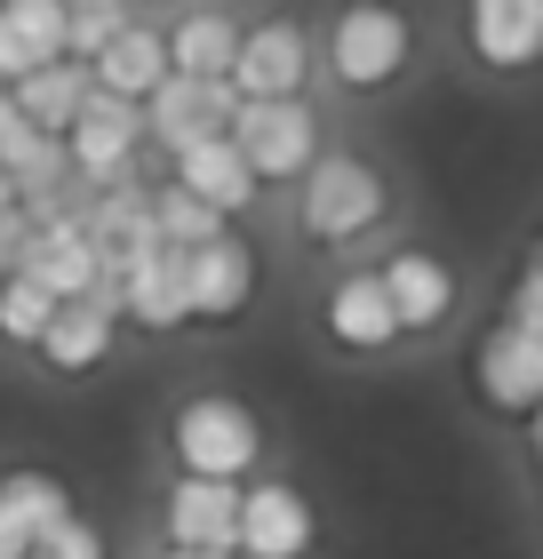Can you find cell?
<instances>
[{
  "label": "cell",
  "instance_id": "obj_34",
  "mask_svg": "<svg viewBox=\"0 0 543 559\" xmlns=\"http://www.w3.org/2000/svg\"><path fill=\"white\" fill-rule=\"evenodd\" d=\"M0 209H16V176L9 168H0Z\"/></svg>",
  "mask_w": 543,
  "mask_h": 559
},
{
  "label": "cell",
  "instance_id": "obj_28",
  "mask_svg": "<svg viewBox=\"0 0 543 559\" xmlns=\"http://www.w3.org/2000/svg\"><path fill=\"white\" fill-rule=\"evenodd\" d=\"M24 559H105V527L81 520V512H64L57 527H40V536L24 544Z\"/></svg>",
  "mask_w": 543,
  "mask_h": 559
},
{
  "label": "cell",
  "instance_id": "obj_7",
  "mask_svg": "<svg viewBox=\"0 0 543 559\" xmlns=\"http://www.w3.org/2000/svg\"><path fill=\"white\" fill-rule=\"evenodd\" d=\"M144 144H152V136H144V105L88 88V105L72 112V129H64V160H72V176H81V185H105V176L137 168Z\"/></svg>",
  "mask_w": 543,
  "mask_h": 559
},
{
  "label": "cell",
  "instance_id": "obj_19",
  "mask_svg": "<svg viewBox=\"0 0 543 559\" xmlns=\"http://www.w3.org/2000/svg\"><path fill=\"white\" fill-rule=\"evenodd\" d=\"M88 72H96V88H105V96L144 105V96L168 81V33H161V24H144V16H128L120 33L88 57Z\"/></svg>",
  "mask_w": 543,
  "mask_h": 559
},
{
  "label": "cell",
  "instance_id": "obj_24",
  "mask_svg": "<svg viewBox=\"0 0 543 559\" xmlns=\"http://www.w3.org/2000/svg\"><path fill=\"white\" fill-rule=\"evenodd\" d=\"M64 512H72V488H64L57 472H40V464H16L9 479H0V520H9L24 544H33L40 527H57Z\"/></svg>",
  "mask_w": 543,
  "mask_h": 559
},
{
  "label": "cell",
  "instance_id": "obj_31",
  "mask_svg": "<svg viewBox=\"0 0 543 559\" xmlns=\"http://www.w3.org/2000/svg\"><path fill=\"white\" fill-rule=\"evenodd\" d=\"M0 559H24V536H16L9 520H0Z\"/></svg>",
  "mask_w": 543,
  "mask_h": 559
},
{
  "label": "cell",
  "instance_id": "obj_5",
  "mask_svg": "<svg viewBox=\"0 0 543 559\" xmlns=\"http://www.w3.org/2000/svg\"><path fill=\"white\" fill-rule=\"evenodd\" d=\"M312 64H320V48L296 16H256V24H240L224 81H232V96H304Z\"/></svg>",
  "mask_w": 543,
  "mask_h": 559
},
{
  "label": "cell",
  "instance_id": "obj_13",
  "mask_svg": "<svg viewBox=\"0 0 543 559\" xmlns=\"http://www.w3.org/2000/svg\"><path fill=\"white\" fill-rule=\"evenodd\" d=\"M320 328H328L335 352H352V360H376V352L400 344V312H392V296H383L376 272H344L335 280L328 304H320Z\"/></svg>",
  "mask_w": 543,
  "mask_h": 559
},
{
  "label": "cell",
  "instance_id": "obj_1",
  "mask_svg": "<svg viewBox=\"0 0 543 559\" xmlns=\"http://www.w3.org/2000/svg\"><path fill=\"white\" fill-rule=\"evenodd\" d=\"M383 216H392V185H383V168L359 160V152H320V160L296 176V224H304V240H320V248L368 240V233H383Z\"/></svg>",
  "mask_w": 543,
  "mask_h": 559
},
{
  "label": "cell",
  "instance_id": "obj_16",
  "mask_svg": "<svg viewBox=\"0 0 543 559\" xmlns=\"http://www.w3.org/2000/svg\"><path fill=\"white\" fill-rule=\"evenodd\" d=\"M113 344H120V304H105V296H64L57 312H48V328H40L48 376H88V368H105Z\"/></svg>",
  "mask_w": 543,
  "mask_h": 559
},
{
  "label": "cell",
  "instance_id": "obj_20",
  "mask_svg": "<svg viewBox=\"0 0 543 559\" xmlns=\"http://www.w3.org/2000/svg\"><path fill=\"white\" fill-rule=\"evenodd\" d=\"M64 57V0H0V88Z\"/></svg>",
  "mask_w": 543,
  "mask_h": 559
},
{
  "label": "cell",
  "instance_id": "obj_18",
  "mask_svg": "<svg viewBox=\"0 0 543 559\" xmlns=\"http://www.w3.org/2000/svg\"><path fill=\"white\" fill-rule=\"evenodd\" d=\"M16 272H33L57 304L105 288V264H96V240L81 233V216H48V224H33V248H24Z\"/></svg>",
  "mask_w": 543,
  "mask_h": 559
},
{
  "label": "cell",
  "instance_id": "obj_35",
  "mask_svg": "<svg viewBox=\"0 0 543 559\" xmlns=\"http://www.w3.org/2000/svg\"><path fill=\"white\" fill-rule=\"evenodd\" d=\"M535 264H543V248H535Z\"/></svg>",
  "mask_w": 543,
  "mask_h": 559
},
{
  "label": "cell",
  "instance_id": "obj_8",
  "mask_svg": "<svg viewBox=\"0 0 543 559\" xmlns=\"http://www.w3.org/2000/svg\"><path fill=\"white\" fill-rule=\"evenodd\" d=\"M320 544V512L296 479H256L240 488V559H312Z\"/></svg>",
  "mask_w": 543,
  "mask_h": 559
},
{
  "label": "cell",
  "instance_id": "obj_32",
  "mask_svg": "<svg viewBox=\"0 0 543 559\" xmlns=\"http://www.w3.org/2000/svg\"><path fill=\"white\" fill-rule=\"evenodd\" d=\"M161 559H240V551H185V544H168Z\"/></svg>",
  "mask_w": 543,
  "mask_h": 559
},
{
  "label": "cell",
  "instance_id": "obj_6",
  "mask_svg": "<svg viewBox=\"0 0 543 559\" xmlns=\"http://www.w3.org/2000/svg\"><path fill=\"white\" fill-rule=\"evenodd\" d=\"M256 248L240 233H216V240H200L185 248V304H192V328H232L256 304Z\"/></svg>",
  "mask_w": 543,
  "mask_h": 559
},
{
  "label": "cell",
  "instance_id": "obj_9",
  "mask_svg": "<svg viewBox=\"0 0 543 559\" xmlns=\"http://www.w3.org/2000/svg\"><path fill=\"white\" fill-rule=\"evenodd\" d=\"M472 392L496 416H520V424L543 408V336L535 328H511V320L487 328L480 352H472Z\"/></svg>",
  "mask_w": 543,
  "mask_h": 559
},
{
  "label": "cell",
  "instance_id": "obj_27",
  "mask_svg": "<svg viewBox=\"0 0 543 559\" xmlns=\"http://www.w3.org/2000/svg\"><path fill=\"white\" fill-rule=\"evenodd\" d=\"M120 24H128V0H64V57L88 64Z\"/></svg>",
  "mask_w": 543,
  "mask_h": 559
},
{
  "label": "cell",
  "instance_id": "obj_10",
  "mask_svg": "<svg viewBox=\"0 0 543 559\" xmlns=\"http://www.w3.org/2000/svg\"><path fill=\"white\" fill-rule=\"evenodd\" d=\"M232 112H240V96L232 81H200V72H168L161 88L144 96V136L176 152V144H200V136H232Z\"/></svg>",
  "mask_w": 543,
  "mask_h": 559
},
{
  "label": "cell",
  "instance_id": "obj_12",
  "mask_svg": "<svg viewBox=\"0 0 543 559\" xmlns=\"http://www.w3.org/2000/svg\"><path fill=\"white\" fill-rule=\"evenodd\" d=\"M383 280V296H392V312H400V336H432V328H448L456 312V272L439 248H392V257L376 264Z\"/></svg>",
  "mask_w": 543,
  "mask_h": 559
},
{
  "label": "cell",
  "instance_id": "obj_14",
  "mask_svg": "<svg viewBox=\"0 0 543 559\" xmlns=\"http://www.w3.org/2000/svg\"><path fill=\"white\" fill-rule=\"evenodd\" d=\"M463 40L487 72L543 64V0H463Z\"/></svg>",
  "mask_w": 543,
  "mask_h": 559
},
{
  "label": "cell",
  "instance_id": "obj_3",
  "mask_svg": "<svg viewBox=\"0 0 543 559\" xmlns=\"http://www.w3.org/2000/svg\"><path fill=\"white\" fill-rule=\"evenodd\" d=\"M168 455H176V472H200V479H248L264 464V424H256L248 400L200 392L168 416Z\"/></svg>",
  "mask_w": 543,
  "mask_h": 559
},
{
  "label": "cell",
  "instance_id": "obj_30",
  "mask_svg": "<svg viewBox=\"0 0 543 559\" xmlns=\"http://www.w3.org/2000/svg\"><path fill=\"white\" fill-rule=\"evenodd\" d=\"M24 248H33V209H0V272H16L24 264Z\"/></svg>",
  "mask_w": 543,
  "mask_h": 559
},
{
  "label": "cell",
  "instance_id": "obj_33",
  "mask_svg": "<svg viewBox=\"0 0 543 559\" xmlns=\"http://www.w3.org/2000/svg\"><path fill=\"white\" fill-rule=\"evenodd\" d=\"M528 448H535V464H543V408L528 416Z\"/></svg>",
  "mask_w": 543,
  "mask_h": 559
},
{
  "label": "cell",
  "instance_id": "obj_36",
  "mask_svg": "<svg viewBox=\"0 0 543 559\" xmlns=\"http://www.w3.org/2000/svg\"><path fill=\"white\" fill-rule=\"evenodd\" d=\"M535 336H543V328H535Z\"/></svg>",
  "mask_w": 543,
  "mask_h": 559
},
{
  "label": "cell",
  "instance_id": "obj_22",
  "mask_svg": "<svg viewBox=\"0 0 543 559\" xmlns=\"http://www.w3.org/2000/svg\"><path fill=\"white\" fill-rule=\"evenodd\" d=\"M232 48H240V24L224 9H185L168 24V72H200V81H224Z\"/></svg>",
  "mask_w": 543,
  "mask_h": 559
},
{
  "label": "cell",
  "instance_id": "obj_2",
  "mask_svg": "<svg viewBox=\"0 0 543 559\" xmlns=\"http://www.w3.org/2000/svg\"><path fill=\"white\" fill-rule=\"evenodd\" d=\"M408 57H416V24H408V9H392V0H344L328 24V81L352 88V96H383L408 72Z\"/></svg>",
  "mask_w": 543,
  "mask_h": 559
},
{
  "label": "cell",
  "instance_id": "obj_17",
  "mask_svg": "<svg viewBox=\"0 0 543 559\" xmlns=\"http://www.w3.org/2000/svg\"><path fill=\"white\" fill-rule=\"evenodd\" d=\"M168 185L200 192V200H209V209H224V216H248L256 200H264V185H256V168L240 160V144H232V136L176 144V152H168Z\"/></svg>",
  "mask_w": 543,
  "mask_h": 559
},
{
  "label": "cell",
  "instance_id": "obj_15",
  "mask_svg": "<svg viewBox=\"0 0 543 559\" xmlns=\"http://www.w3.org/2000/svg\"><path fill=\"white\" fill-rule=\"evenodd\" d=\"M120 320L144 328V336H176L192 328V304H185V248H144L137 264L120 272Z\"/></svg>",
  "mask_w": 543,
  "mask_h": 559
},
{
  "label": "cell",
  "instance_id": "obj_25",
  "mask_svg": "<svg viewBox=\"0 0 543 559\" xmlns=\"http://www.w3.org/2000/svg\"><path fill=\"white\" fill-rule=\"evenodd\" d=\"M152 224H161V240L168 248H200V240H216V233H232V216L224 209H209L200 192H185V185H152Z\"/></svg>",
  "mask_w": 543,
  "mask_h": 559
},
{
  "label": "cell",
  "instance_id": "obj_4",
  "mask_svg": "<svg viewBox=\"0 0 543 559\" xmlns=\"http://www.w3.org/2000/svg\"><path fill=\"white\" fill-rule=\"evenodd\" d=\"M232 144L256 168V185H296L320 160V112L304 96H240L232 112Z\"/></svg>",
  "mask_w": 543,
  "mask_h": 559
},
{
  "label": "cell",
  "instance_id": "obj_29",
  "mask_svg": "<svg viewBox=\"0 0 543 559\" xmlns=\"http://www.w3.org/2000/svg\"><path fill=\"white\" fill-rule=\"evenodd\" d=\"M504 320H511V328H543V264H528L520 280H511V296H504Z\"/></svg>",
  "mask_w": 543,
  "mask_h": 559
},
{
  "label": "cell",
  "instance_id": "obj_23",
  "mask_svg": "<svg viewBox=\"0 0 543 559\" xmlns=\"http://www.w3.org/2000/svg\"><path fill=\"white\" fill-rule=\"evenodd\" d=\"M0 168L16 176V192H33V185H48V176L72 168L64 160V136H48L40 120H24L9 96H0Z\"/></svg>",
  "mask_w": 543,
  "mask_h": 559
},
{
  "label": "cell",
  "instance_id": "obj_26",
  "mask_svg": "<svg viewBox=\"0 0 543 559\" xmlns=\"http://www.w3.org/2000/svg\"><path fill=\"white\" fill-rule=\"evenodd\" d=\"M48 312H57V296H48L33 272H0V344L40 352V328H48Z\"/></svg>",
  "mask_w": 543,
  "mask_h": 559
},
{
  "label": "cell",
  "instance_id": "obj_11",
  "mask_svg": "<svg viewBox=\"0 0 543 559\" xmlns=\"http://www.w3.org/2000/svg\"><path fill=\"white\" fill-rule=\"evenodd\" d=\"M240 488H248V479L176 472L168 496H161V536L185 544V551H232V544H240Z\"/></svg>",
  "mask_w": 543,
  "mask_h": 559
},
{
  "label": "cell",
  "instance_id": "obj_21",
  "mask_svg": "<svg viewBox=\"0 0 543 559\" xmlns=\"http://www.w3.org/2000/svg\"><path fill=\"white\" fill-rule=\"evenodd\" d=\"M88 88H96V72L81 57H57V64H40V72H24V81H9L0 96L24 112V120H40L48 136H64L72 129V112L88 105Z\"/></svg>",
  "mask_w": 543,
  "mask_h": 559
}]
</instances>
